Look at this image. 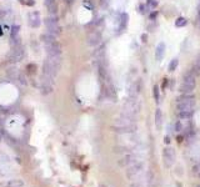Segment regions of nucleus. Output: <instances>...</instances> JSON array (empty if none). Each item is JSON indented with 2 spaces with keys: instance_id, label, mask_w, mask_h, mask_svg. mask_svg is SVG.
<instances>
[{
  "instance_id": "obj_1",
  "label": "nucleus",
  "mask_w": 200,
  "mask_h": 187,
  "mask_svg": "<svg viewBox=\"0 0 200 187\" xmlns=\"http://www.w3.org/2000/svg\"><path fill=\"white\" fill-rule=\"evenodd\" d=\"M175 102H176L178 111L194 110V107H195V98L193 94H181L180 96L176 98Z\"/></svg>"
},
{
  "instance_id": "obj_2",
  "label": "nucleus",
  "mask_w": 200,
  "mask_h": 187,
  "mask_svg": "<svg viewBox=\"0 0 200 187\" xmlns=\"http://www.w3.org/2000/svg\"><path fill=\"white\" fill-rule=\"evenodd\" d=\"M195 80H196V75L193 70L188 71L185 75H184V79H183V82L179 87V91L181 94H193L194 89H195Z\"/></svg>"
},
{
  "instance_id": "obj_3",
  "label": "nucleus",
  "mask_w": 200,
  "mask_h": 187,
  "mask_svg": "<svg viewBox=\"0 0 200 187\" xmlns=\"http://www.w3.org/2000/svg\"><path fill=\"white\" fill-rule=\"evenodd\" d=\"M44 24H45V27L48 30V33H50V34H53L55 36H58L60 34L61 27L59 25V19H58L56 15H50V16L45 18Z\"/></svg>"
},
{
  "instance_id": "obj_4",
  "label": "nucleus",
  "mask_w": 200,
  "mask_h": 187,
  "mask_svg": "<svg viewBox=\"0 0 200 187\" xmlns=\"http://www.w3.org/2000/svg\"><path fill=\"white\" fill-rule=\"evenodd\" d=\"M144 162L143 161H137L133 165H130L128 168H126V176L129 178H137L139 177V175L144 171Z\"/></svg>"
},
{
  "instance_id": "obj_5",
  "label": "nucleus",
  "mask_w": 200,
  "mask_h": 187,
  "mask_svg": "<svg viewBox=\"0 0 200 187\" xmlns=\"http://www.w3.org/2000/svg\"><path fill=\"white\" fill-rule=\"evenodd\" d=\"M163 159H164V165L166 167H172L175 162V152L172 147H165L163 151Z\"/></svg>"
},
{
  "instance_id": "obj_6",
  "label": "nucleus",
  "mask_w": 200,
  "mask_h": 187,
  "mask_svg": "<svg viewBox=\"0 0 200 187\" xmlns=\"http://www.w3.org/2000/svg\"><path fill=\"white\" fill-rule=\"evenodd\" d=\"M45 49H46V54L48 57H56L61 55V46L58 41H53L50 44H45Z\"/></svg>"
},
{
  "instance_id": "obj_7",
  "label": "nucleus",
  "mask_w": 200,
  "mask_h": 187,
  "mask_svg": "<svg viewBox=\"0 0 200 187\" xmlns=\"http://www.w3.org/2000/svg\"><path fill=\"white\" fill-rule=\"evenodd\" d=\"M86 43H88L89 46H93V48L98 46L100 43H102V34H100L99 31H96V30L90 31V33L88 34V36H86Z\"/></svg>"
},
{
  "instance_id": "obj_8",
  "label": "nucleus",
  "mask_w": 200,
  "mask_h": 187,
  "mask_svg": "<svg viewBox=\"0 0 200 187\" xmlns=\"http://www.w3.org/2000/svg\"><path fill=\"white\" fill-rule=\"evenodd\" d=\"M138 130L137 125L134 123H129V125H121V126H116L114 127V131L119 132V134H133Z\"/></svg>"
},
{
  "instance_id": "obj_9",
  "label": "nucleus",
  "mask_w": 200,
  "mask_h": 187,
  "mask_svg": "<svg viewBox=\"0 0 200 187\" xmlns=\"http://www.w3.org/2000/svg\"><path fill=\"white\" fill-rule=\"evenodd\" d=\"M138 161V157L134 155V153H128V155H125L124 157L121 159V161L119 162L121 166H124V167H129L130 165H133L134 162H137Z\"/></svg>"
},
{
  "instance_id": "obj_10",
  "label": "nucleus",
  "mask_w": 200,
  "mask_h": 187,
  "mask_svg": "<svg viewBox=\"0 0 200 187\" xmlns=\"http://www.w3.org/2000/svg\"><path fill=\"white\" fill-rule=\"evenodd\" d=\"M44 4L46 6V9L49 10L50 15H56L58 13V4L56 0H44Z\"/></svg>"
},
{
  "instance_id": "obj_11",
  "label": "nucleus",
  "mask_w": 200,
  "mask_h": 187,
  "mask_svg": "<svg viewBox=\"0 0 200 187\" xmlns=\"http://www.w3.org/2000/svg\"><path fill=\"white\" fill-rule=\"evenodd\" d=\"M164 55H165V44L159 43L156 45V49H155V59L158 61H161L164 59Z\"/></svg>"
},
{
  "instance_id": "obj_12",
  "label": "nucleus",
  "mask_w": 200,
  "mask_h": 187,
  "mask_svg": "<svg viewBox=\"0 0 200 187\" xmlns=\"http://www.w3.org/2000/svg\"><path fill=\"white\" fill-rule=\"evenodd\" d=\"M155 126L158 130H161L163 127V111L160 109L155 110Z\"/></svg>"
},
{
  "instance_id": "obj_13",
  "label": "nucleus",
  "mask_w": 200,
  "mask_h": 187,
  "mask_svg": "<svg viewBox=\"0 0 200 187\" xmlns=\"http://www.w3.org/2000/svg\"><path fill=\"white\" fill-rule=\"evenodd\" d=\"M194 116V110H184V111H178V117L180 120H191Z\"/></svg>"
},
{
  "instance_id": "obj_14",
  "label": "nucleus",
  "mask_w": 200,
  "mask_h": 187,
  "mask_svg": "<svg viewBox=\"0 0 200 187\" xmlns=\"http://www.w3.org/2000/svg\"><path fill=\"white\" fill-rule=\"evenodd\" d=\"M128 21H129V15L126 13H121V18L119 20V30L124 31L128 27Z\"/></svg>"
},
{
  "instance_id": "obj_15",
  "label": "nucleus",
  "mask_w": 200,
  "mask_h": 187,
  "mask_svg": "<svg viewBox=\"0 0 200 187\" xmlns=\"http://www.w3.org/2000/svg\"><path fill=\"white\" fill-rule=\"evenodd\" d=\"M185 129V123H184V120H176L175 123H174V131L176 134H180L183 132Z\"/></svg>"
},
{
  "instance_id": "obj_16",
  "label": "nucleus",
  "mask_w": 200,
  "mask_h": 187,
  "mask_svg": "<svg viewBox=\"0 0 200 187\" xmlns=\"http://www.w3.org/2000/svg\"><path fill=\"white\" fill-rule=\"evenodd\" d=\"M41 40H43L45 44H50V43H53V41H56V36L53 35V34H50V33H45V34L41 35Z\"/></svg>"
},
{
  "instance_id": "obj_17",
  "label": "nucleus",
  "mask_w": 200,
  "mask_h": 187,
  "mask_svg": "<svg viewBox=\"0 0 200 187\" xmlns=\"http://www.w3.org/2000/svg\"><path fill=\"white\" fill-rule=\"evenodd\" d=\"M186 25H188V20L185 18H183V16H180V18H178L175 20V26L176 27H184Z\"/></svg>"
},
{
  "instance_id": "obj_18",
  "label": "nucleus",
  "mask_w": 200,
  "mask_h": 187,
  "mask_svg": "<svg viewBox=\"0 0 200 187\" xmlns=\"http://www.w3.org/2000/svg\"><path fill=\"white\" fill-rule=\"evenodd\" d=\"M153 96H154L155 102H159V101H160V89H159L158 85H155V86L153 87Z\"/></svg>"
},
{
  "instance_id": "obj_19",
  "label": "nucleus",
  "mask_w": 200,
  "mask_h": 187,
  "mask_svg": "<svg viewBox=\"0 0 200 187\" xmlns=\"http://www.w3.org/2000/svg\"><path fill=\"white\" fill-rule=\"evenodd\" d=\"M51 91H53L51 84H43L41 85V92L44 94V95H48V94H50Z\"/></svg>"
},
{
  "instance_id": "obj_20",
  "label": "nucleus",
  "mask_w": 200,
  "mask_h": 187,
  "mask_svg": "<svg viewBox=\"0 0 200 187\" xmlns=\"http://www.w3.org/2000/svg\"><path fill=\"white\" fill-rule=\"evenodd\" d=\"M178 66H179V60H178L176 57H174V59L170 61V64H169V71H175Z\"/></svg>"
},
{
  "instance_id": "obj_21",
  "label": "nucleus",
  "mask_w": 200,
  "mask_h": 187,
  "mask_svg": "<svg viewBox=\"0 0 200 187\" xmlns=\"http://www.w3.org/2000/svg\"><path fill=\"white\" fill-rule=\"evenodd\" d=\"M19 33H20V26L19 25H13V27H11V39L18 38Z\"/></svg>"
},
{
  "instance_id": "obj_22",
  "label": "nucleus",
  "mask_w": 200,
  "mask_h": 187,
  "mask_svg": "<svg viewBox=\"0 0 200 187\" xmlns=\"http://www.w3.org/2000/svg\"><path fill=\"white\" fill-rule=\"evenodd\" d=\"M7 186L8 187H23V182L19 181V180H16V181H9Z\"/></svg>"
},
{
  "instance_id": "obj_23",
  "label": "nucleus",
  "mask_w": 200,
  "mask_h": 187,
  "mask_svg": "<svg viewBox=\"0 0 200 187\" xmlns=\"http://www.w3.org/2000/svg\"><path fill=\"white\" fill-rule=\"evenodd\" d=\"M149 9H155L158 6V2L156 0H146V4H145Z\"/></svg>"
},
{
  "instance_id": "obj_24",
  "label": "nucleus",
  "mask_w": 200,
  "mask_h": 187,
  "mask_svg": "<svg viewBox=\"0 0 200 187\" xmlns=\"http://www.w3.org/2000/svg\"><path fill=\"white\" fill-rule=\"evenodd\" d=\"M40 24H41V21H40V18H39V16H38L37 19H31V21H30V25H31L33 27H39Z\"/></svg>"
},
{
  "instance_id": "obj_25",
  "label": "nucleus",
  "mask_w": 200,
  "mask_h": 187,
  "mask_svg": "<svg viewBox=\"0 0 200 187\" xmlns=\"http://www.w3.org/2000/svg\"><path fill=\"white\" fill-rule=\"evenodd\" d=\"M18 79H19V81L23 84V85H26V77L24 76V75H21V74H19V76H18Z\"/></svg>"
},
{
  "instance_id": "obj_26",
  "label": "nucleus",
  "mask_w": 200,
  "mask_h": 187,
  "mask_svg": "<svg viewBox=\"0 0 200 187\" xmlns=\"http://www.w3.org/2000/svg\"><path fill=\"white\" fill-rule=\"evenodd\" d=\"M156 18H158V11L154 10V11H151V13L149 14V19H150V20H154V19H156Z\"/></svg>"
},
{
  "instance_id": "obj_27",
  "label": "nucleus",
  "mask_w": 200,
  "mask_h": 187,
  "mask_svg": "<svg viewBox=\"0 0 200 187\" xmlns=\"http://www.w3.org/2000/svg\"><path fill=\"white\" fill-rule=\"evenodd\" d=\"M164 143H165V145H169V143H170V137H169V136H165V137H164Z\"/></svg>"
},
{
  "instance_id": "obj_28",
  "label": "nucleus",
  "mask_w": 200,
  "mask_h": 187,
  "mask_svg": "<svg viewBox=\"0 0 200 187\" xmlns=\"http://www.w3.org/2000/svg\"><path fill=\"white\" fill-rule=\"evenodd\" d=\"M168 82H169V81H168V79H164V81H163V86H161V87H163V89H165L166 86H168Z\"/></svg>"
},
{
  "instance_id": "obj_29",
  "label": "nucleus",
  "mask_w": 200,
  "mask_h": 187,
  "mask_svg": "<svg viewBox=\"0 0 200 187\" xmlns=\"http://www.w3.org/2000/svg\"><path fill=\"white\" fill-rule=\"evenodd\" d=\"M146 40H148V35H146V34H143V35H141V41H143V43H146Z\"/></svg>"
},
{
  "instance_id": "obj_30",
  "label": "nucleus",
  "mask_w": 200,
  "mask_h": 187,
  "mask_svg": "<svg viewBox=\"0 0 200 187\" xmlns=\"http://www.w3.org/2000/svg\"><path fill=\"white\" fill-rule=\"evenodd\" d=\"M146 187H155L154 185H146Z\"/></svg>"
},
{
  "instance_id": "obj_31",
  "label": "nucleus",
  "mask_w": 200,
  "mask_h": 187,
  "mask_svg": "<svg viewBox=\"0 0 200 187\" xmlns=\"http://www.w3.org/2000/svg\"><path fill=\"white\" fill-rule=\"evenodd\" d=\"M0 140H2V134H0Z\"/></svg>"
},
{
  "instance_id": "obj_32",
  "label": "nucleus",
  "mask_w": 200,
  "mask_h": 187,
  "mask_svg": "<svg viewBox=\"0 0 200 187\" xmlns=\"http://www.w3.org/2000/svg\"><path fill=\"white\" fill-rule=\"evenodd\" d=\"M198 187H200V185H199V186H198Z\"/></svg>"
},
{
  "instance_id": "obj_33",
  "label": "nucleus",
  "mask_w": 200,
  "mask_h": 187,
  "mask_svg": "<svg viewBox=\"0 0 200 187\" xmlns=\"http://www.w3.org/2000/svg\"><path fill=\"white\" fill-rule=\"evenodd\" d=\"M0 125H2V122H0Z\"/></svg>"
}]
</instances>
